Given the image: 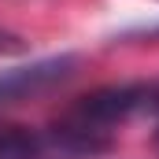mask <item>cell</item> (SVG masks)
Segmentation results:
<instances>
[{"instance_id": "6da1fadb", "label": "cell", "mask_w": 159, "mask_h": 159, "mask_svg": "<svg viewBox=\"0 0 159 159\" xmlns=\"http://www.w3.org/2000/svg\"><path fill=\"white\" fill-rule=\"evenodd\" d=\"M104 152H107L104 141L85 137L67 122L52 129L0 126V159H93Z\"/></svg>"}, {"instance_id": "7a4b0ae2", "label": "cell", "mask_w": 159, "mask_h": 159, "mask_svg": "<svg viewBox=\"0 0 159 159\" xmlns=\"http://www.w3.org/2000/svg\"><path fill=\"white\" fill-rule=\"evenodd\" d=\"M74 59L63 56V59H41V63H30V67H15V70H4L0 74V104H15L22 96H34L41 89L56 85L70 74Z\"/></svg>"}, {"instance_id": "3957f363", "label": "cell", "mask_w": 159, "mask_h": 159, "mask_svg": "<svg viewBox=\"0 0 159 159\" xmlns=\"http://www.w3.org/2000/svg\"><path fill=\"white\" fill-rule=\"evenodd\" d=\"M19 52H26V41L19 37V34L0 30V59H4V56H19Z\"/></svg>"}]
</instances>
